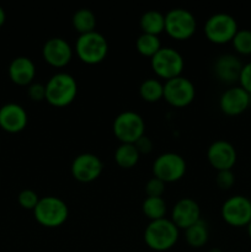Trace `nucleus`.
<instances>
[{"label":"nucleus","mask_w":251,"mask_h":252,"mask_svg":"<svg viewBox=\"0 0 251 252\" xmlns=\"http://www.w3.org/2000/svg\"><path fill=\"white\" fill-rule=\"evenodd\" d=\"M179 239L177 226L167 219L153 220L147 226L144 240L150 249L157 251H165L171 249Z\"/></svg>","instance_id":"f257e3e1"},{"label":"nucleus","mask_w":251,"mask_h":252,"mask_svg":"<svg viewBox=\"0 0 251 252\" xmlns=\"http://www.w3.org/2000/svg\"><path fill=\"white\" fill-rule=\"evenodd\" d=\"M78 91L75 79L65 73L56 74L46 85V100L56 107H64L73 102Z\"/></svg>","instance_id":"f03ea898"},{"label":"nucleus","mask_w":251,"mask_h":252,"mask_svg":"<svg viewBox=\"0 0 251 252\" xmlns=\"http://www.w3.org/2000/svg\"><path fill=\"white\" fill-rule=\"evenodd\" d=\"M33 212L36 220L48 228L62 225L68 218V207L57 197H46L39 199Z\"/></svg>","instance_id":"7ed1b4c3"},{"label":"nucleus","mask_w":251,"mask_h":252,"mask_svg":"<svg viewBox=\"0 0 251 252\" xmlns=\"http://www.w3.org/2000/svg\"><path fill=\"white\" fill-rule=\"evenodd\" d=\"M107 51L108 46L106 38L95 31L81 34L76 41V53L84 63H100L105 59Z\"/></svg>","instance_id":"20e7f679"},{"label":"nucleus","mask_w":251,"mask_h":252,"mask_svg":"<svg viewBox=\"0 0 251 252\" xmlns=\"http://www.w3.org/2000/svg\"><path fill=\"white\" fill-rule=\"evenodd\" d=\"M113 133L123 144H134L144 135L143 118L135 112H123L113 122Z\"/></svg>","instance_id":"39448f33"},{"label":"nucleus","mask_w":251,"mask_h":252,"mask_svg":"<svg viewBox=\"0 0 251 252\" xmlns=\"http://www.w3.org/2000/svg\"><path fill=\"white\" fill-rule=\"evenodd\" d=\"M165 30L175 39H187L196 31L193 15L184 9H174L165 16Z\"/></svg>","instance_id":"423d86ee"},{"label":"nucleus","mask_w":251,"mask_h":252,"mask_svg":"<svg viewBox=\"0 0 251 252\" xmlns=\"http://www.w3.org/2000/svg\"><path fill=\"white\" fill-rule=\"evenodd\" d=\"M207 38L213 43H226L231 41L238 32V25L234 17L226 14H217L209 17L204 27Z\"/></svg>","instance_id":"0eeeda50"},{"label":"nucleus","mask_w":251,"mask_h":252,"mask_svg":"<svg viewBox=\"0 0 251 252\" xmlns=\"http://www.w3.org/2000/svg\"><path fill=\"white\" fill-rule=\"evenodd\" d=\"M152 68L160 78L170 80L180 76L184 69V59L175 49L161 48L152 58Z\"/></svg>","instance_id":"6e6552de"},{"label":"nucleus","mask_w":251,"mask_h":252,"mask_svg":"<svg viewBox=\"0 0 251 252\" xmlns=\"http://www.w3.org/2000/svg\"><path fill=\"white\" fill-rule=\"evenodd\" d=\"M153 171L157 179L162 182H174L181 179L186 171V162L174 153L162 154L155 160Z\"/></svg>","instance_id":"1a4fd4ad"},{"label":"nucleus","mask_w":251,"mask_h":252,"mask_svg":"<svg viewBox=\"0 0 251 252\" xmlns=\"http://www.w3.org/2000/svg\"><path fill=\"white\" fill-rule=\"evenodd\" d=\"M164 97L175 107H185L194 98L193 84L188 79L181 76L170 79L164 85Z\"/></svg>","instance_id":"9d476101"},{"label":"nucleus","mask_w":251,"mask_h":252,"mask_svg":"<svg viewBox=\"0 0 251 252\" xmlns=\"http://www.w3.org/2000/svg\"><path fill=\"white\" fill-rule=\"evenodd\" d=\"M221 216L230 225H246L251 221V201L243 196L231 197L223 204Z\"/></svg>","instance_id":"9b49d317"},{"label":"nucleus","mask_w":251,"mask_h":252,"mask_svg":"<svg viewBox=\"0 0 251 252\" xmlns=\"http://www.w3.org/2000/svg\"><path fill=\"white\" fill-rule=\"evenodd\" d=\"M102 171V162L96 155L81 154L75 158L71 165V174L78 181L91 182L97 179Z\"/></svg>","instance_id":"f8f14e48"},{"label":"nucleus","mask_w":251,"mask_h":252,"mask_svg":"<svg viewBox=\"0 0 251 252\" xmlns=\"http://www.w3.org/2000/svg\"><path fill=\"white\" fill-rule=\"evenodd\" d=\"M208 160L218 171L230 170L236 161V152L230 143L218 140L209 147Z\"/></svg>","instance_id":"ddd939ff"},{"label":"nucleus","mask_w":251,"mask_h":252,"mask_svg":"<svg viewBox=\"0 0 251 252\" xmlns=\"http://www.w3.org/2000/svg\"><path fill=\"white\" fill-rule=\"evenodd\" d=\"M201 211L193 199L184 198L176 203L172 211V223L181 229H187L199 220Z\"/></svg>","instance_id":"4468645a"},{"label":"nucleus","mask_w":251,"mask_h":252,"mask_svg":"<svg viewBox=\"0 0 251 252\" xmlns=\"http://www.w3.org/2000/svg\"><path fill=\"white\" fill-rule=\"evenodd\" d=\"M27 125V115L21 106L7 103L0 108V127L9 133L21 132Z\"/></svg>","instance_id":"2eb2a0df"},{"label":"nucleus","mask_w":251,"mask_h":252,"mask_svg":"<svg viewBox=\"0 0 251 252\" xmlns=\"http://www.w3.org/2000/svg\"><path fill=\"white\" fill-rule=\"evenodd\" d=\"M43 58L52 66L61 68L66 65L71 59L70 46L62 38L49 39L43 47Z\"/></svg>","instance_id":"dca6fc26"},{"label":"nucleus","mask_w":251,"mask_h":252,"mask_svg":"<svg viewBox=\"0 0 251 252\" xmlns=\"http://www.w3.org/2000/svg\"><path fill=\"white\" fill-rule=\"evenodd\" d=\"M250 103V94L243 88H233L226 90L220 97V108L229 116L243 113Z\"/></svg>","instance_id":"f3484780"},{"label":"nucleus","mask_w":251,"mask_h":252,"mask_svg":"<svg viewBox=\"0 0 251 252\" xmlns=\"http://www.w3.org/2000/svg\"><path fill=\"white\" fill-rule=\"evenodd\" d=\"M241 70H243V65H241L240 61L236 57L230 56V54L219 57L214 64L216 75L221 81L228 84L235 83L236 80H239Z\"/></svg>","instance_id":"a211bd4d"},{"label":"nucleus","mask_w":251,"mask_h":252,"mask_svg":"<svg viewBox=\"0 0 251 252\" xmlns=\"http://www.w3.org/2000/svg\"><path fill=\"white\" fill-rule=\"evenodd\" d=\"M34 73H36L34 64L32 63L31 59L26 58V57H19L10 64V79L17 85H29L32 79L34 78Z\"/></svg>","instance_id":"6ab92c4d"},{"label":"nucleus","mask_w":251,"mask_h":252,"mask_svg":"<svg viewBox=\"0 0 251 252\" xmlns=\"http://www.w3.org/2000/svg\"><path fill=\"white\" fill-rule=\"evenodd\" d=\"M140 26L144 33L157 36L162 30H165V17L159 11L152 10L143 15L140 19Z\"/></svg>","instance_id":"aec40b11"},{"label":"nucleus","mask_w":251,"mask_h":252,"mask_svg":"<svg viewBox=\"0 0 251 252\" xmlns=\"http://www.w3.org/2000/svg\"><path fill=\"white\" fill-rule=\"evenodd\" d=\"M115 160L123 169H130L139 160V152L134 144H122L116 150Z\"/></svg>","instance_id":"412c9836"},{"label":"nucleus","mask_w":251,"mask_h":252,"mask_svg":"<svg viewBox=\"0 0 251 252\" xmlns=\"http://www.w3.org/2000/svg\"><path fill=\"white\" fill-rule=\"evenodd\" d=\"M186 240L193 248H202L208 240V228L203 220L199 219L196 224L186 229Z\"/></svg>","instance_id":"4be33fe9"},{"label":"nucleus","mask_w":251,"mask_h":252,"mask_svg":"<svg viewBox=\"0 0 251 252\" xmlns=\"http://www.w3.org/2000/svg\"><path fill=\"white\" fill-rule=\"evenodd\" d=\"M73 26L81 34L94 32L96 26V17L90 10L81 9L76 11L73 16Z\"/></svg>","instance_id":"5701e85b"},{"label":"nucleus","mask_w":251,"mask_h":252,"mask_svg":"<svg viewBox=\"0 0 251 252\" xmlns=\"http://www.w3.org/2000/svg\"><path fill=\"white\" fill-rule=\"evenodd\" d=\"M143 212L152 220L164 219L166 213V203L161 197H148L143 203Z\"/></svg>","instance_id":"b1692460"},{"label":"nucleus","mask_w":251,"mask_h":252,"mask_svg":"<svg viewBox=\"0 0 251 252\" xmlns=\"http://www.w3.org/2000/svg\"><path fill=\"white\" fill-rule=\"evenodd\" d=\"M140 96L148 102H155L164 97V86L155 79H148L140 85Z\"/></svg>","instance_id":"393cba45"},{"label":"nucleus","mask_w":251,"mask_h":252,"mask_svg":"<svg viewBox=\"0 0 251 252\" xmlns=\"http://www.w3.org/2000/svg\"><path fill=\"white\" fill-rule=\"evenodd\" d=\"M137 49L143 56L152 57L153 58L161 49V47H160V41L157 36L143 33L137 39Z\"/></svg>","instance_id":"a878e982"},{"label":"nucleus","mask_w":251,"mask_h":252,"mask_svg":"<svg viewBox=\"0 0 251 252\" xmlns=\"http://www.w3.org/2000/svg\"><path fill=\"white\" fill-rule=\"evenodd\" d=\"M234 47L241 54H251V31L241 30L236 32L233 38Z\"/></svg>","instance_id":"bb28decb"},{"label":"nucleus","mask_w":251,"mask_h":252,"mask_svg":"<svg viewBox=\"0 0 251 252\" xmlns=\"http://www.w3.org/2000/svg\"><path fill=\"white\" fill-rule=\"evenodd\" d=\"M38 202V196L36 192L31 191V189H25L19 194V203L25 209H34Z\"/></svg>","instance_id":"cd10ccee"},{"label":"nucleus","mask_w":251,"mask_h":252,"mask_svg":"<svg viewBox=\"0 0 251 252\" xmlns=\"http://www.w3.org/2000/svg\"><path fill=\"white\" fill-rule=\"evenodd\" d=\"M165 191V182H162L161 180L154 179L149 180L145 186V192H147L148 197H161V194Z\"/></svg>","instance_id":"c85d7f7f"},{"label":"nucleus","mask_w":251,"mask_h":252,"mask_svg":"<svg viewBox=\"0 0 251 252\" xmlns=\"http://www.w3.org/2000/svg\"><path fill=\"white\" fill-rule=\"evenodd\" d=\"M235 182V176L231 172V170H224V171H219L218 176H217V185L220 187L221 189H229Z\"/></svg>","instance_id":"c756f323"},{"label":"nucleus","mask_w":251,"mask_h":252,"mask_svg":"<svg viewBox=\"0 0 251 252\" xmlns=\"http://www.w3.org/2000/svg\"><path fill=\"white\" fill-rule=\"evenodd\" d=\"M239 80H240L244 90L248 94H251V63L243 66V70H241V75Z\"/></svg>","instance_id":"7c9ffc66"},{"label":"nucleus","mask_w":251,"mask_h":252,"mask_svg":"<svg viewBox=\"0 0 251 252\" xmlns=\"http://www.w3.org/2000/svg\"><path fill=\"white\" fill-rule=\"evenodd\" d=\"M29 96L33 101H42L46 98V86L42 84H33L29 88Z\"/></svg>","instance_id":"2f4dec72"},{"label":"nucleus","mask_w":251,"mask_h":252,"mask_svg":"<svg viewBox=\"0 0 251 252\" xmlns=\"http://www.w3.org/2000/svg\"><path fill=\"white\" fill-rule=\"evenodd\" d=\"M134 145L135 148H137L138 152H139V154L140 153H143V154H148V153L152 150V147H153L152 140H150L149 138L144 137V135H143L140 139H138L137 142L134 143Z\"/></svg>","instance_id":"473e14b6"},{"label":"nucleus","mask_w":251,"mask_h":252,"mask_svg":"<svg viewBox=\"0 0 251 252\" xmlns=\"http://www.w3.org/2000/svg\"><path fill=\"white\" fill-rule=\"evenodd\" d=\"M4 21H5V12H4V10H2L1 7H0V27L2 26Z\"/></svg>","instance_id":"72a5a7b5"},{"label":"nucleus","mask_w":251,"mask_h":252,"mask_svg":"<svg viewBox=\"0 0 251 252\" xmlns=\"http://www.w3.org/2000/svg\"><path fill=\"white\" fill-rule=\"evenodd\" d=\"M249 235H250V238H251V221L249 223Z\"/></svg>","instance_id":"f704fd0d"},{"label":"nucleus","mask_w":251,"mask_h":252,"mask_svg":"<svg viewBox=\"0 0 251 252\" xmlns=\"http://www.w3.org/2000/svg\"><path fill=\"white\" fill-rule=\"evenodd\" d=\"M209 252H221V251L219 250V249H212V250L209 251Z\"/></svg>","instance_id":"c9c22d12"},{"label":"nucleus","mask_w":251,"mask_h":252,"mask_svg":"<svg viewBox=\"0 0 251 252\" xmlns=\"http://www.w3.org/2000/svg\"><path fill=\"white\" fill-rule=\"evenodd\" d=\"M250 201H251V199H250Z\"/></svg>","instance_id":"e433bc0d"}]
</instances>
